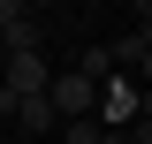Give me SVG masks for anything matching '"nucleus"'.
<instances>
[{
    "instance_id": "obj_1",
    "label": "nucleus",
    "mask_w": 152,
    "mask_h": 144,
    "mask_svg": "<svg viewBox=\"0 0 152 144\" xmlns=\"http://www.w3.org/2000/svg\"><path fill=\"white\" fill-rule=\"evenodd\" d=\"M46 84H53V61H46V53H8V61H0V106L46 99Z\"/></svg>"
},
{
    "instance_id": "obj_2",
    "label": "nucleus",
    "mask_w": 152,
    "mask_h": 144,
    "mask_svg": "<svg viewBox=\"0 0 152 144\" xmlns=\"http://www.w3.org/2000/svg\"><path fill=\"white\" fill-rule=\"evenodd\" d=\"M46 106L61 114V121H91V106H99V84L84 68H53V84H46Z\"/></svg>"
},
{
    "instance_id": "obj_3",
    "label": "nucleus",
    "mask_w": 152,
    "mask_h": 144,
    "mask_svg": "<svg viewBox=\"0 0 152 144\" xmlns=\"http://www.w3.org/2000/svg\"><path fill=\"white\" fill-rule=\"evenodd\" d=\"M129 114H137V84L107 76V84H99V106H91V121H99V129H129Z\"/></svg>"
},
{
    "instance_id": "obj_4",
    "label": "nucleus",
    "mask_w": 152,
    "mask_h": 144,
    "mask_svg": "<svg viewBox=\"0 0 152 144\" xmlns=\"http://www.w3.org/2000/svg\"><path fill=\"white\" fill-rule=\"evenodd\" d=\"M107 61H114V68H137V76H145V68H152V31H129L122 46H107Z\"/></svg>"
},
{
    "instance_id": "obj_5",
    "label": "nucleus",
    "mask_w": 152,
    "mask_h": 144,
    "mask_svg": "<svg viewBox=\"0 0 152 144\" xmlns=\"http://www.w3.org/2000/svg\"><path fill=\"white\" fill-rule=\"evenodd\" d=\"M8 121H15V129H31V137H38V129H53L61 114L46 106V99H15V106H8Z\"/></svg>"
},
{
    "instance_id": "obj_6",
    "label": "nucleus",
    "mask_w": 152,
    "mask_h": 144,
    "mask_svg": "<svg viewBox=\"0 0 152 144\" xmlns=\"http://www.w3.org/2000/svg\"><path fill=\"white\" fill-rule=\"evenodd\" d=\"M69 129V144H99V121H61Z\"/></svg>"
},
{
    "instance_id": "obj_7",
    "label": "nucleus",
    "mask_w": 152,
    "mask_h": 144,
    "mask_svg": "<svg viewBox=\"0 0 152 144\" xmlns=\"http://www.w3.org/2000/svg\"><path fill=\"white\" fill-rule=\"evenodd\" d=\"M15 8H23V15H38V8H53V0H15Z\"/></svg>"
},
{
    "instance_id": "obj_8",
    "label": "nucleus",
    "mask_w": 152,
    "mask_h": 144,
    "mask_svg": "<svg viewBox=\"0 0 152 144\" xmlns=\"http://www.w3.org/2000/svg\"><path fill=\"white\" fill-rule=\"evenodd\" d=\"M0 114H8V106H0Z\"/></svg>"
}]
</instances>
